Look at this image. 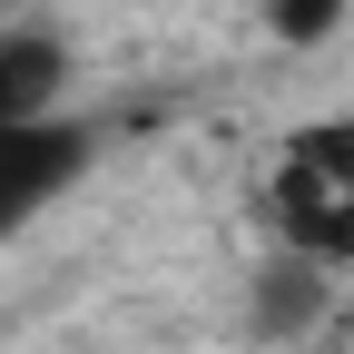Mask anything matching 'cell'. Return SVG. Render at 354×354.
I'll return each instance as SVG.
<instances>
[{
    "label": "cell",
    "mask_w": 354,
    "mask_h": 354,
    "mask_svg": "<svg viewBox=\"0 0 354 354\" xmlns=\"http://www.w3.org/2000/svg\"><path fill=\"white\" fill-rule=\"evenodd\" d=\"M59 79H69V50L50 30H0V118H50Z\"/></svg>",
    "instance_id": "cell-2"
},
{
    "label": "cell",
    "mask_w": 354,
    "mask_h": 354,
    "mask_svg": "<svg viewBox=\"0 0 354 354\" xmlns=\"http://www.w3.org/2000/svg\"><path fill=\"white\" fill-rule=\"evenodd\" d=\"M276 187H325V197H354V118H315L295 128L286 158H276Z\"/></svg>",
    "instance_id": "cell-5"
},
{
    "label": "cell",
    "mask_w": 354,
    "mask_h": 354,
    "mask_svg": "<svg viewBox=\"0 0 354 354\" xmlns=\"http://www.w3.org/2000/svg\"><path fill=\"white\" fill-rule=\"evenodd\" d=\"M266 207H276L286 246L325 256V266H354V197H325V187H266Z\"/></svg>",
    "instance_id": "cell-3"
},
{
    "label": "cell",
    "mask_w": 354,
    "mask_h": 354,
    "mask_svg": "<svg viewBox=\"0 0 354 354\" xmlns=\"http://www.w3.org/2000/svg\"><path fill=\"white\" fill-rule=\"evenodd\" d=\"M266 20H276V39H325L344 20V0H266Z\"/></svg>",
    "instance_id": "cell-6"
},
{
    "label": "cell",
    "mask_w": 354,
    "mask_h": 354,
    "mask_svg": "<svg viewBox=\"0 0 354 354\" xmlns=\"http://www.w3.org/2000/svg\"><path fill=\"white\" fill-rule=\"evenodd\" d=\"M79 167H88V128H69V118H0V236L30 207H50Z\"/></svg>",
    "instance_id": "cell-1"
},
{
    "label": "cell",
    "mask_w": 354,
    "mask_h": 354,
    "mask_svg": "<svg viewBox=\"0 0 354 354\" xmlns=\"http://www.w3.org/2000/svg\"><path fill=\"white\" fill-rule=\"evenodd\" d=\"M325 276H335L325 256H305V246H276V266L256 276V325H266V335H295V325H315V315H325Z\"/></svg>",
    "instance_id": "cell-4"
}]
</instances>
